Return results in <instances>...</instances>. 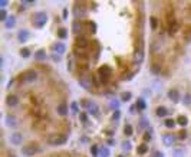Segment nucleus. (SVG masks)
I'll list each match as a JSON object with an SVG mask.
<instances>
[{
	"label": "nucleus",
	"instance_id": "obj_28",
	"mask_svg": "<svg viewBox=\"0 0 191 157\" xmlns=\"http://www.w3.org/2000/svg\"><path fill=\"white\" fill-rule=\"evenodd\" d=\"M132 134H134L132 125H131V124H125V125H124V136H125V137H131Z\"/></svg>",
	"mask_w": 191,
	"mask_h": 157
},
{
	"label": "nucleus",
	"instance_id": "obj_11",
	"mask_svg": "<svg viewBox=\"0 0 191 157\" xmlns=\"http://www.w3.org/2000/svg\"><path fill=\"white\" fill-rule=\"evenodd\" d=\"M19 104H20V98H19L16 94H9V95L6 97V105H7V107L15 108V107H18Z\"/></svg>",
	"mask_w": 191,
	"mask_h": 157
},
{
	"label": "nucleus",
	"instance_id": "obj_37",
	"mask_svg": "<svg viewBox=\"0 0 191 157\" xmlns=\"http://www.w3.org/2000/svg\"><path fill=\"white\" fill-rule=\"evenodd\" d=\"M164 124H165V127H167V128H170V130H171V128H174V127H175L177 120H173V118H167V120L164 121Z\"/></svg>",
	"mask_w": 191,
	"mask_h": 157
},
{
	"label": "nucleus",
	"instance_id": "obj_59",
	"mask_svg": "<svg viewBox=\"0 0 191 157\" xmlns=\"http://www.w3.org/2000/svg\"><path fill=\"white\" fill-rule=\"evenodd\" d=\"M118 157H124V156H118Z\"/></svg>",
	"mask_w": 191,
	"mask_h": 157
},
{
	"label": "nucleus",
	"instance_id": "obj_13",
	"mask_svg": "<svg viewBox=\"0 0 191 157\" xmlns=\"http://www.w3.org/2000/svg\"><path fill=\"white\" fill-rule=\"evenodd\" d=\"M51 49L53 51V53L62 55V53H65V51H66V45H65L63 42H55V43H52Z\"/></svg>",
	"mask_w": 191,
	"mask_h": 157
},
{
	"label": "nucleus",
	"instance_id": "obj_51",
	"mask_svg": "<svg viewBox=\"0 0 191 157\" xmlns=\"http://www.w3.org/2000/svg\"><path fill=\"white\" fill-rule=\"evenodd\" d=\"M7 4H9V1H7V0H0V7H1V9H4Z\"/></svg>",
	"mask_w": 191,
	"mask_h": 157
},
{
	"label": "nucleus",
	"instance_id": "obj_20",
	"mask_svg": "<svg viewBox=\"0 0 191 157\" xmlns=\"http://www.w3.org/2000/svg\"><path fill=\"white\" fill-rule=\"evenodd\" d=\"M6 125H7L9 128H15V127L18 125L16 117L12 115V114H7V115H6Z\"/></svg>",
	"mask_w": 191,
	"mask_h": 157
},
{
	"label": "nucleus",
	"instance_id": "obj_31",
	"mask_svg": "<svg viewBox=\"0 0 191 157\" xmlns=\"http://www.w3.org/2000/svg\"><path fill=\"white\" fill-rule=\"evenodd\" d=\"M56 35H58V39H66L68 37V30L65 28H59L58 32H56Z\"/></svg>",
	"mask_w": 191,
	"mask_h": 157
},
{
	"label": "nucleus",
	"instance_id": "obj_34",
	"mask_svg": "<svg viewBox=\"0 0 191 157\" xmlns=\"http://www.w3.org/2000/svg\"><path fill=\"white\" fill-rule=\"evenodd\" d=\"M19 55H20L23 59H27V58L30 56V49H27V48H22V49L19 51Z\"/></svg>",
	"mask_w": 191,
	"mask_h": 157
},
{
	"label": "nucleus",
	"instance_id": "obj_39",
	"mask_svg": "<svg viewBox=\"0 0 191 157\" xmlns=\"http://www.w3.org/2000/svg\"><path fill=\"white\" fill-rule=\"evenodd\" d=\"M131 98H132V94L129 92V91H125V92H122L121 94V100L122 101H131Z\"/></svg>",
	"mask_w": 191,
	"mask_h": 157
},
{
	"label": "nucleus",
	"instance_id": "obj_56",
	"mask_svg": "<svg viewBox=\"0 0 191 157\" xmlns=\"http://www.w3.org/2000/svg\"><path fill=\"white\" fill-rule=\"evenodd\" d=\"M81 141L85 144V143H88V141H89V139H88V137H81Z\"/></svg>",
	"mask_w": 191,
	"mask_h": 157
},
{
	"label": "nucleus",
	"instance_id": "obj_18",
	"mask_svg": "<svg viewBox=\"0 0 191 157\" xmlns=\"http://www.w3.org/2000/svg\"><path fill=\"white\" fill-rule=\"evenodd\" d=\"M48 59V55H46V51L45 49H39L35 52V61L37 62H45Z\"/></svg>",
	"mask_w": 191,
	"mask_h": 157
},
{
	"label": "nucleus",
	"instance_id": "obj_26",
	"mask_svg": "<svg viewBox=\"0 0 191 157\" xmlns=\"http://www.w3.org/2000/svg\"><path fill=\"white\" fill-rule=\"evenodd\" d=\"M88 112H89L91 115H93V117H98V115H99V107L95 104V103H92V105L88 108Z\"/></svg>",
	"mask_w": 191,
	"mask_h": 157
},
{
	"label": "nucleus",
	"instance_id": "obj_55",
	"mask_svg": "<svg viewBox=\"0 0 191 157\" xmlns=\"http://www.w3.org/2000/svg\"><path fill=\"white\" fill-rule=\"evenodd\" d=\"M63 19H68V9H63Z\"/></svg>",
	"mask_w": 191,
	"mask_h": 157
},
{
	"label": "nucleus",
	"instance_id": "obj_46",
	"mask_svg": "<svg viewBox=\"0 0 191 157\" xmlns=\"http://www.w3.org/2000/svg\"><path fill=\"white\" fill-rule=\"evenodd\" d=\"M131 149H132V146H131V143H129V141L122 143V150H124V151H131Z\"/></svg>",
	"mask_w": 191,
	"mask_h": 157
},
{
	"label": "nucleus",
	"instance_id": "obj_10",
	"mask_svg": "<svg viewBox=\"0 0 191 157\" xmlns=\"http://www.w3.org/2000/svg\"><path fill=\"white\" fill-rule=\"evenodd\" d=\"M78 82H79L81 87L84 88V89H86V91H92V89H93V84H92L91 76H82V78H78Z\"/></svg>",
	"mask_w": 191,
	"mask_h": 157
},
{
	"label": "nucleus",
	"instance_id": "obj_8",
	"mask_svg": "<svg viewBox=\"0 0 191 157\" xmlns=\"http://www.w3.org/2000/svg\"><path fill=\"white\" fill-rule=\"evenodd\" d=\"M162 39H152V42L150 43V53H151V56L152 55H157V53L161 52V46H162Z\"/></svg>",
	"mask_w": 191,
	"mask_h": 157
},
{
	"label": "nucleus",
	"instance_id": "obj_16",
	"mask_svg": "<svg viewBox=\"0 0 191 157\" xmlns=\"http://www.w3.org/2000/svg\"><path fill=\"white\" fill-rule=\"evenodd\" d=\"M29 37H30V32H29L27 29H20V30L18 32V40L20 42V43L27 42Z\"/></svg>",
	"mask_w": 191,
	"mask_h": 157
},
{
	"label": "nucleus",
	"instance_id": "obj_58",
	"mask_svg": "<svg viewBox=\"0 0 191 157\" xmlns=\"http://www.w3.org/2000/svg\"><path fill=\"white\" fill-rule=\"evenodd\" d=\"M135 108H137V107H135V105H132V107H131V110H129V111H131V112H134V111H135Z\"/></svg>",
	"mask_w": 191,
	"mask_h": 157
},
{
	"label": "nucleus",
	"instance_id": "obj_44",
	"mask_svg": "<svg viewBox=\"0 0 191 157\" xmlns=\"http://www.w3.org/2000/svg\"><path fill=\"white\" fill-rule=\"evenodd\" d=\"M91 154H92V157L99 156V147H98V146H92V147H91Z\"/></svg>",
	"mask_w": 191,
	"mask_h": 157
},
{
	"label": "nucleus",
	"instance_id": "obj_14",
	"mask_svg": "<svg viewBox=\"0 0 191 157\" xmlns=\"http://www.w3.org/2000/svg\"><path fill=\"white\" fill-rule=\"evenodd\" d=\"M9 141H10L13 146H20V144L23 143V136H22L19 131H15V133H12V134H10Z\"/></svg>",
	"mask_w": 191,
	"mask_h": 157
},
{
	"label": "nucleus",
	"instance_id": "obj_19",
	"mask_svg": "<svg viewBox=\"0 0 191 157\" xmlns=\"http://www.w3.org/2000/svg\"><path fill=\"white\" fill-rule=\"evenodd\" d=\"M183 39H184L185 43H190L191 42V25L185 26V28L183 29Z\"/></svg>",
	"mask_w": 191,
	"mask_h": 157
},
{
	"label": "nucleus",
	"instance_id": "obj_45",
	"mask_svg": "<svg viewBox=\"0 0 191 157\" xmlns=\"http://www.w3.org/2000/svg\"><path fill=\"white\" fill-rule=\"evenodd\" d=\"M51 59H52L55 64H59L62 61V55H58V53H52L51 55Z\"/></svg>",
	"mask_w": 191,
	"mask_h": 157
},
{
	"label": "nucleus",
	"instance_id": "obj_15",
	"mask_svg": "<svg viewBox=\"0 0 191 157\" xmlns=\"http://www.w3.org/2000/svg\"><path fill=\"white\" fill-rule=\"evenodd\" d=\"M82 30H84V23L81 20H73V23H72V32H73V35L79 36V33H82Z\"/></svg>",
	"mask_w": 191,
	"mask_h": 157
},
{
	"label": "nucleus",
	"instance_id": "obj_17",
	"mask_svg": "<svg viewBox=\"0 0 191 157\" xmlns=\"http://www.w3.org/2000/svg\"><path fill=\"white\" fill-rule=\"evenodd\" d=\"M68 111H69V108H68V104H66V103H60V104H58V107H56V112H58V115H60V117H66V115H68Z\"/></svg>",
	"mask_w": 191,
	"mask_h": 157
},
{
	"label": "nucleus",
	"instance_id": "obj_32",
	"mask_svg": "<svg viewBox=\"0 0 191 157\" xmlns=\"http://www.w3.org/2000/svg\"><path fill=\"white\" fill-rule=\"evenodd\" d=\"M142 139H144L145 143H148V141H151V140H152V128H151V127H150L148 130H145V133H144V137H142Z\"/></svg>",
	"mask_w": 191,
	"mask_h": 157
},
{
	"label": "nucleus",
	"instance_id": "obj_24",
	"mask_svg": "<svg viewBox=\"0 0 191 157\" xmlns=\"http://www.w3.org/2000/svg\"><path fill=\"white\" fill-rule=\"evenodd\" d=\"M168 112H170V111H168V108H167V107H164V105L158 107V108H157V111H155V114L159 117V118H161V117H167V115H168Z\"/></svg>",
	"mask_w": 191,
	"mask_h": 157
},
{
	"label": "nucleus",
	"instance_id": "obj_50",
	"mask_svg": "<svg viewBox=\"0 0 191 157\" xmlns=\"http://www.w3.org/2000/svg\"><path fill=\"white\" fill-rule=\"evenodd\" d=\"M178 137H180L181 140L185 139V137H187V131H185V130H181V131H180V136H178Z\"/></svg>",
	"mask_w": 191,
	"mask_h": 157
},
{
	"label": "nucleus",
	"instance_id": "obj_21",
	"mask_svg": "<svg viewBox=\"0 0 191 157\" xmlns=\"http://www.w3.org/2000/svg\"><path fill=\"white\" fill-rule=\"evenodd\" d=\"M162 143H164V146H167V147H170V146H173L174 140H175V137H174L173 134H162Z\"/></svg>",
	"mask_w": 191,
	"mask_h": 157
},
{
	"label": "nucleus",
	"instance_id": "obj_47",
	"mask_svg": "<svg viewBox=\"0 0 191 157\" xmlns=\"http://www.w3.org/2000/svg\"><path fill=\"white\" fill-rule=\"evenodd\" d=\"M7 18H9V16H7V12H6L4 9H1V10H0V20H1V22H6Z\"/></svg>",
	"mask_w": 191,
	"mask_h": 157
},
{
	"label": "nucleus",
	"instance_id": "obj_49",
	"mask_svg": "<svg viewBox=\"0 0 191 157\" xmlns=\"http://www.w3.org/2000/svg\"><path fill=\"white\" fill-rule=\"evenodd\" d=\"M119 118H121V112H119V111H114V114H112V121L117 122Z\"/></svg>",
	"mask_w": 191,
	"mask_h": 157
},
{
	"label": "nucleus",
	"instance_id": "obj_5",
	"mask_svg": "<svg viewBox=\"0 0 191 157\" xmlns=\"http://www.w3.org/2000/svg\"><path fill=\"white\" fill-rule=\"evenodd\" d=\"M72 13H73V16L76 18V20H79V19L86 16L88 9L84 3H75V4H73V9H72Z\"/></svg>",
	"mask_w": 191,
	"mask_h": 157
},
{
	"label": "nucleus",
	"instance_id": "obj_43",
	"mask_svg": "<svg viewBox=\"0 0 191 157\" xmlns=\"http://www.w3.org/2000/svg\"><path fill=\"white\" fill-rule=\"evenodd\" d=\"M79 121L86 125L88 124V114L86 112H79Z\"/></svg>",
	"mask_w": 191,
	"mask_h": 157
},
{
	"label": "nucleus",
	"instance_id": "obj_1",
	"mask_svg": "<svg viewBox=\"0 0 191 157\" xmlns=\"http://www.w3.org/2000/svg\"><path fill=\"white\" fill-rule=\"evenodd\" d=\"M37 78H39V72L35 69H27L25 71V72H22V75H20V82L22 84H25V85H29V84H33L35 81H37Z\"/></svg>",
	"mask_w": 191,
	"mask_h": 157
},
{
	"label": "nucleus",
	"instance_id": "obj_30",
	"mask_svg": "<svg viewBox=\"0 0 191 157\" xmlns=\"http://www.w3.org/2000/svg\"><path fill=\"white\" fill-rule=\"evenodd\" d=\"M135 107L138 108L139 111L147 110V103H145V100H144V98H138V100H137V103H135Z\"/></svg>",
	"mask_w": 191,
	"mask_h": 157
},
{
	"label": "nucleus",
	"instance_id": "obj_52",
	"mask_svg": "<svg viewBox=\"0 0 191 157\" xmlns=\"http://www.w3.org/2000/svg\"><path fill=\"white\" fill-rule=\"evenodd\" d=\"M22 4H26V6H30V4H35V1H33V0H23V1H22Z\"/></svg>",
	"mask_w": 191,
	"mask_h": 157
},
{
	"label": "nucleus",
	"instance_id": "obj_3",
	"mask_svg": "<svg viewBox=\"0 0 191 157\" xmlns=\"http://www.w3.org/2000/svg\"><path fill=\"white\" fill-rule=\"evenodd\" d=\"M48 13L46 12H36L35 15L32 16V23L35 25L36 28H43L46 23H48Z\"/></svg>",
	"mask_w": 191,
	"mask_h": 157
},
{
	"label": "nucleus",
	"instance_id": "obj_7",
	"mask_svg": "<svg viewBox=\"0 0 191 157\" xmlns=\"http://www.w3.org/2000/svg\"><path fill=\"white\" fill-rule=\"evenodd\" d=\"M89 45H91V42H89V39H88L86 36L79 35V36H76V37H75V45H73V46H76V48H79V49L86 51L88 48H89Z\"/></svg>",
	"mask_w": 191,
	"mask_h": 157
},
{
	"label": "nucleus",
	"instance_id": "obj_22",
	"mask_svg": "<svg viewBox=\"0 0 191 157\" xmlns=\"http://www.w3.org/2000/svg\"><path fill=\"white\" fill-rule=\"evenodd\" d=\"M148 128H150V121H148L145 117L139 118L138 120V130L139 131H144V130H148Z\"/></svg>",
	"mask_w": 191,
	"mask_h": 157
},
{
	"label": "nucleus",
	"instance_id": "obj_41",
	"mask_svg": "<svg viewBox=\"0 0 191 157\" xmlns=\"http://www.w3.org/2000/svg\"><path fill=\"white\" fill-rule=\"evenodd\" d=\"M79 105H81V108H86L88 110V108L92 105V101H91V100H81Z\"/></svg>",
	"mask_w": 191,
	"mask_h": 157
},
{
	"label": "nucleus",
	"instance_id": "obj_2",
	"mask_svg": "<svg viewBox=\"0 0 191 157\" xmlns=\"http://www.w3.org/2000/svg\"><path fill=\"white\" fill-rule=\"evenodd\" d=\"M96 76H98V81H99L101 85H106L111 81V78H112V69L108 65H104L102 68H99Z\"/></svg>",
	"mask_w": 191,
	"mask_h": 157
},
{
	"label": "nucleus",
	"instance_id": "obj_48",
	"mask_svg": "<svg viewBox=\"0 0 191 157\" xmlns=\"http://www.w3.org/2000/svg\"><path fill=\"white\" fill-rule=\"evenodd\" d=\"M183 103H184L185 105H190L191 104V95H190V94H185V95H184V98H183Z\"/></svg>",
	"mask_w": 191,
	"mask_h": 157
},
{
	"label": "nucleus",
	"instance_id": "obj_40",
	"mask_svg": "<svg viewBox=\"0 0 191 157\" xmlns=\"http://www.w3.org/2000/svg\"><path fill=\"white\" fill-rule=\"evenodd\" d=\"M86 25L89 26V32H91V33H96V23H95L93 20L86 22Z\"/></svg>",
	"mask_w": 191,
	"mask_h": 157
},
{
	"label": "nucleus",
	"instance_id": "obj_53",
	"mask_svg": "<svg viewBox=\"0 0 191 157\" xmlns=\"http://www.w3.org/2000/svg\"><path fill=\"white\" fill-rule=\"evenodd\" d=\"M152 157H164V154H162V151H155L152 154Z\"/></svg>",
	"mask_w": 191,
	"mask_h": 157
},
{
	"label": "nucleus",
	"instance_id": "obj_25",
	"mask_svg": "<svg viewBox=\"0 0 191 157\" xmlns=\"http://www.w3.org/2000/svg\"><path fill=\"white\" fill-rule=\"evenodd\" d=\"M119 100H117V98H111L109 100V108L112 110V111H119Z\"/></svg>",
	"mask_w": 191,
	"mask_h": 157
},
{
	"label": "nucleus",
	"instance_id": "obj_6",
	"mask_svg": "<svg viewBox=\"0 0 191 157\" xmlns=\"http://www.w3.org/2000/svg\"><path fill=\"white\" fill-rule=\"evenodd\" d=\"M37 151H40V149L37 147L36 143H27V144H25V146L22 147V154H23V156L32 157V156H35Z\"/></svg>",
	"mask_w": 191,
	"mask_h": 157
},
{
	"label": "nucleus",
	"instance_id": "obj_36",
	"mask_svg": "<svg viewBox=\"0 0 191 157\" xmlns=\"http://www.w3.org/2000/svg\"><path fill=\"white\" fill-rule=\"evenodd\" d=\"M150 25H151L152 30H157V28H158V19L155 16H150Z\"/></svg>",
	"mask_w": 191,
	"mask_h": 157
},
{
	"label": "nucleus",
	"instance_id": "obj_12",
	"mask_svg": "<svg viewBox=\"0 0 191 157\" xmlns=\"http://www.w3.org/2000/svg\"><path fill=\"white\" fill-rule=\"evenodd\" d=\"M167 97H168V100L174 103V104H178L180 103V92H178V89H175V88H171V89H168V92H167Z\"/></svg>",
	"mask_w": 191,
	"mask_h": 157
},
{
	"label": "nucleus",
	"instance_id": "obj_9",
	"mask_svg": "<svg viewBox=\"0 0 191 157\" xmlns=\"http://www.w3.org/2000/svg\"><path fill=\"white\" fill-rule=\"evenodd\" d=\"M66 140H68L66 136H51L48 139V143L51 146H62V144L66 143Z\"/></svg>",
	"mask_w": 191,
	"mask_h": 157
},
{
	"label": "nucleus",
	"instance_id": "obj_29",
	"mask_svg": "<svg viewBox=\"0 0 191 157\" xmlns=\"http://www.w3.org/2000/svg\"><path fill=\"white\" fill-rule=\"evenodd\" d=\"M148 153V146H147V143H142V144H139L138 147H137V154H147Z\"/></svg>",
	"mask_w": 191,
	"mask_h": 157
},
{
	"label": "nucleus",
	"instance_id": "obj_4",
	"mask_svg": "<svg viewBox=\"0 0 191 157\" xmlns=\"http://www.w3.org/2000/svg\"><path fill=\"white\" fill-rule=\"evenodd\" d=\"M144 56H145V53H144V40L141 39V40H139V45H137V48H135V51H134V55H132L134 64H137V65L142 64Z\"/></svg>",
	"mask_w": 191,
	"mask_h": 157
},
{
	"label": "nucleus",
	"instance_id": "obj_38",
	"mask_svg": "<svg viewBox=\"0 0 191 157\" xmlns=\"http://www.w3.org/2000/svg\"><path fill=\"white\" fill-rule=\"evenodd\" d=\"M70 111H72L73 114H79V103L72 101V103H70Z\"/></svg>",
	"mask_w": 191,
	"mask_h": 157
},
{
	"label": "nucleus",
	"instance_id": "obj_35",
	"mask_svg": "<svg viewBox=\"0 0 191 157\" xmlns=\"http://www.w3.org/2000/svg\"><path fill=\"white\" fill-rule=\"evenodd\" d=\"M109 154H111V151H109V149L106 146H102L99 149V156L101 157H109Z\"/></svg>",
	"mask_w": 191,
	"mask_h": 157
},
{
	"label": "nucleus",
	"instance_id": "obj_27",
	"mask_svg": "<svg viewBox=\"0 0 191 157\" xmlns=\"http://www.w3.org/2000/svg\"><path fill=\"white\" fill-rule=\"evenodd\" d=\"M185 156V151L183 147H174L173 149V157H184Z\"/></svg>",
	"mask_w": 191,
	"mask_h": 157
},
{
	"label": "nucleus",
	"instance_id": "obj_57",
	"mask_svg": "<svg viewBox=\"0 0 191 157\" xmlns=\"http://www.w3.org/2000/svg\"><path fill=\"white\" fill-rule=\"evenodd\" d=\"M106 134H108L109 137H112V136H114V131H112V130H108V131H106Z\"/></svg>",
	"mask_w": 191,
	"mask_h": 157
},
{
	"label": "nucleus",
	"instance_id": "obj_33",
	"mask_svg": "<svg viewBox=\"0 0 191 157\" xmlns=\"http://www.w3.org/2000/svg\"><path fill=\"white\" fill-rule=\"evenodd\" d=\"M177 124L181 125V127H185V125L188 124V118H187L185 115H180V117L177 118Z\"/></svg>",
	"mask_w": 191,
	"mask_h": 157
},
{
	"label": "nucleus",
	"instance_id": "obj_42",
	"mask_svg": "<svg viewBox=\"0 0 191 157\" xmlns=\"http://www.w3.org/2000/svg\"><path fill=\"white\" fill-rule=\"evenodd\" d=\"M68 71H75V66H73V55L68 56Z\"/></svg>",
	"mask_w": 191,
	"mask_h": 157
},
{
	"label": "nucleus",
	"instance_id": "obj_23",
	"mask_svg": "<svg viewBox=\"0 0 191 157\" xmlns=\"http://www.w3.org/2000/svg\"><path fill=\"white\" fill-rule=\"evenodd\" d=\"M15 26H16V18L10 15V16L7 18V20L4 22V28H6V29H13Z\"/></svg>",
	"mask_w": 191,
	"mask_h": 157
},
{
	"label": "nucleus",
	"instance_id": "obj_54",
	"mask_svg": "<svg viewBox=\"0 0 191 157\" xmlns=\"http://www.w3.org/2000/svg\"><path fill=\"white\" fill-rule=\"evenodd\" d=\"M108 144H109V146H115V140H114V139H108Z\"/></svg>",
	"mask_w": 191,
	"mask_h": 157
}]
</instances>
